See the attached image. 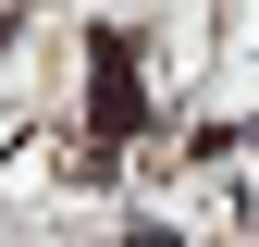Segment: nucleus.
<instances>
[{
  "label": "nucleus",
  "mask_w": 259,
  "mask_h": 247,
  "mask_svg": "<svg viewBox=\"0 0 259 247\" xmlns=\"http://www.w3.org/2000/svg\"><path fill=\"white\" fill-rule=\"evenodd\" d=\"M0 50H13V13H0Z\"/></svg>",
  "instance_id": "2"
},
{
  "label": "nucleus",
  "mask_w": 259,
  "mask_h": 247,
  "mask_svg": "<svg viewBox=\"0 0 259 247\" xmlns=\"http://www.w3.org/2000/svg\"><path fill=\"white\" fill-rule=\"evenodd\" d=\"M136 124H148L136 37H99V50H87V136H136Z\"/></svg>",
  "instance_id": "1"
}]
</instances>
